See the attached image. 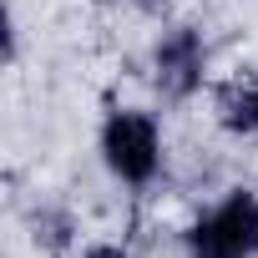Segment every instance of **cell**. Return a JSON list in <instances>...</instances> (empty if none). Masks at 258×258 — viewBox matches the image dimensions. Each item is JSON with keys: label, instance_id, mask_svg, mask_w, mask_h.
Returning <instances> with one entry per match:
<instances>
[{"label": "cell", "instance_id": "1", "mask_svg": "<svg viewBox=\"0 0 258 258\" xmlns=\"http://www.w3.org/2000/svg\"><path fill=\"white\" fill-rule=\"evenodd\" d=\"M96 157L106 167V177L126 192H147L157 187V177L167 172V132L162 116L132 101L106 106L101 126H96Z\"/></svg>", "mask_w": 258, "mask_h": 258}, {"label": "cell", "instance_id": "2", "mask_svg": "<svg viewBox=\"0 0 258 258\" xmlns=\"http://www.w3.org/2000/svg\"><path fill=\"white\" fill-rule=\"evenodd\" d=\"M213 76V51H208V36L198 21H167L152 46H147V81L162 101L182 106L192 96H203Z\"/></svg>", "mask_w": 258, "mask_h": 258}, {"label": "cell", "instance_id": "3", "mask_svg": "<svg viewBox=\"0 0 258 258\" xmlns=\"http://www.w3.org/2000/svg\"><path fill=\"white\" fill-rule=\"evenodd\" d=\"M187 258H258V187H228L182 228Z\"/></svg>", "mask_w": 258, "mask_h": 258}, {"label": "cell", "instance_id": "4", "mask_svg": "<svg viewBox=\"0 0 258 258\" xmlns=\"http://www.w3.org/2000/svg\"><path fill=\"white\" fill-rule=\"evenodd\" d=\"M213 121L233 142H258V71H233L213 86Z\"/></svg>", "mask_w": 258, "mask_h": 258}, {"label": "cell", "instance_id": "5", "mask_svg": "<svg viewBox=\"0 0 258 258\" xmlns=\"http://www.w3.org/2000/svg\"><path fill=\"white\" fill-rule=\"evenodd\" d=\"M26 238H31L36 253L66 258V253L81 248V223H76V213L61 208V203H36V208L26 213Z\"/></svg>", "mask_w": 258, "mask_h": 258}, {"label": "cell", "instance_id": "6", "mask_svg": "<svg viewBox=\"0 0 258 258\" xmlns=\"http://www.w3.org/2000/svg\"><path fill=\"white\" fill-rule=\"evenodd\" d=\"M71 258H132V248L116 243V238H91V243H81Z\"/></svg>", "mask_w": 258, "mask_h": 258}, {"label": "cell", "instance_id": "7", "mask_svg": "<svg viewBox=\"0 0 258 258\" xmlns=\"http://www.w3.org/2000/svg\"><path fill=\"white\" fill-rule=\"evenodd\" d=\"M132 6H142V11H152V6H162V0H132Z\"/></svg>", "mask_w": 258, "mask_h": 258}]
</instances>
